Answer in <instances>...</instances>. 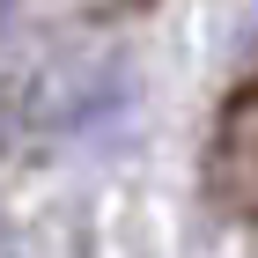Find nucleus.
<instances>
[{
    "label": "nucleus",
    "instance_id": "f257e3e1",
    "mask_svg": "<svg viewBox=\"0 0 258 258\" xmlns=\"http://www.w3.org/2000/svg\"><path fill=\"white\" fill-rule=\"evenodd\" d=\"M207 184L236 221H258V74H243L221 96L214 148H207Z\"/></svg>",
    "mask_w": 258,
    "mask_h": 258
}]
</instances>
